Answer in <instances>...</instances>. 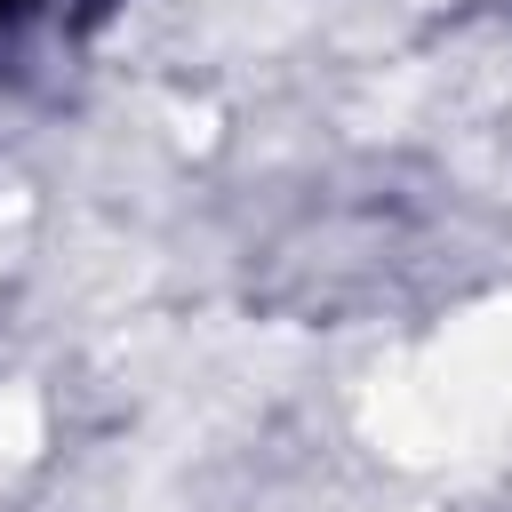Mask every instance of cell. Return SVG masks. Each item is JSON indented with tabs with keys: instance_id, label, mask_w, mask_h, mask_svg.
Here are the masks:
<instances>
[{
	"instance_id": "obj_1",
	"label": "cell",
	"mask_w": 512,
	"mask_h": 512,
	"mask_svg": "<svg viewBox=\"0 0 512 512\" xmlns=\"http://www.w3.org/2000/svg\"><path fill=\"white\" fill-rule=\"evenodd\" d=\"M16 16H32V0H0V24H16Z\"/></svg>"
}]
</instances>
